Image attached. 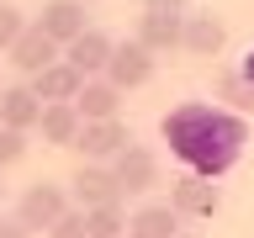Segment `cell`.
Returning a JSON list of instances; mask_svg holds the SVG:
<instances>
[{
	"label": "cell",
	"instance_id": "cell-26",
	"mask_svg": "<svg viewBox=\"0 0 254 238\" xmlns=\"http://www.w3.org/2000/svg\"><path fill=\"white\" fill-rule=\"evenodd\" d=\"M175 238H201V233H175Z\"/></svg>",
	"mask_w": 254,
	"mask_h": 238
},
{
	"label": "cell",
	"instance_id": "cell-12",
	"mask_svg": "<svg viewBox=\"0 0 254 238\" xmlns=\"http://www.w3.org/2000/svg\"><path fill=\"white\" fill-rule=\"evenodd\" d=\"M37 27H43L59 48H64V43H74L79 32L90 27V21H85V0H48L43 16H37Z\"/></svg>",
	"mask_w": 254,
	"mask_h": 238
},
{
	"label": "cell",
	"instance_id": "cell-3",
	"mask_svg": "<svg viewBox=\"0 0 254 238\" xmlns=\"http://www.w3.org/2000/svg\"><path fill=\"white\" fill-rule=\"evenodd\" d=\"M170 206L186 222H206V217H217V212H222V190H217V180L186 170L180 180H170Z\"/></svg>",
	"mask_w": 254,
	"mask_h": 238
},
{
	"label": "cell",
	"instance_id": "cell-22",
	"mask_svg": "<svg viewBox=\"0 0 254 238\" xmlns=\"http://www.w3.org/2000/svg\"><path fill=\"white\" fill-rule=\"evenodd\" d=\"M48 238H90L85 233V206H69V212L48 228Z\"/></svg>",
	"mask_w": 254,
	"mask_h": 238
},
{
	"label": "cell",
	"instance_id": "cell-6",
	"mask_svg": "<svg viewBox=\"0 0 254 238\" xmlns=\"http://www.w3.org/2000/svg\"><path fill=\"white\" fill-rule=\"evenodd\" d=\"M154 59H159V53H148L138 37H127V43H117V48H111L106 79L127 95V90H138V85H148V79H154Z\"/></svg>",
	"mask_w": 254,
	"mask_h": 238
},
{
	"label": "cell",
	"instance_id": "cell-21",
	"mask_svg": "<svg viewBox=\"0 0 254 238\" xmlns=\"http://www.w3.org/2000/svg\"><path fill=\"white\" fill-rule=\"evenodd\" d=\"M27 32V16L16 11V5H0V53H11V43Z\"/></svg>",
	"mask_w": 254,
	"mask_h": 238
},
{
	"label": "cell",
	"instance_id": "cell-23",
	"mask_svg": "<svg viewBox=\"0 0 254 238\" xmlns=\"http://www.w3.org/2000/svg\"><path fill=\"white\" fill-rule=\"evenodd\" d=\"M0 238H32V228H21L16 217H0Z\"/></svg>",
	"mask_w": 254,
	"mask_h": 238
},
{
	"label": "cell",
	"instance_id": "cell-4",
	"mask_svg": "<svg viewBox=\"0 0 254 238\" xmlns=\"http://www.w3.org/2000/svg\"><path fill=\"white\" fill-rule=\"evenodd\" d=\"M69 201L74 206H106V201H122V185H117V175L111 164H95V159H79V170L69 175Z\"/></svg>",
	"mask_w": 254,
	"mask_h": 238
},
{
	"label": "cell",
	"instance_id": "cell-5",
	"mask_svg": "<svg viewBox=\"0 0 254 238\" xmlns=\"http://www.w3.org/2000/svg\"><path fill=\"white\" fill-rule=\"evenodd\" d=\"M111 175H117L122 196H148V190L159 185V154L143 148V143H127L122 154L111 159Z\"/></svg>",
	"mask_w": 254,
	"mask_h": 238
},
{
	"label": "cell",
	"instance_id": "cell-25",
	"mask_svg": "<svg viewBox=\"0 0 254 238\" xmlns=\"http://www.w3.org/2000/svg\"><path fill=\"white\" fill-rule=\"evenodd\" d=\"M238 69H244V79H249V85H254V53H249V59H244V63H238Z\"/></svg>",
	"mask_w": 254,
	"mask_h": 238
},
{
	"label": "cell",
	"instance_id": "cell-10",
	"mask_svg": "<svg viewBox=\"0 0 254 238\" xmlns=\"http://www.w3.org/2000/svg\"><path fill=\"white\" fill-rule=\"evenodd\" d=\"M59 53H64V48L53 43V37H48V32L37 27V21H27V32H21V37L11 43V63H16V69H21L27 79L37 74V69H48V63L59 59Z\"/></svg>",
	"mask_w": 254,
	"mask_h": 238
},
{
	"label": "cell",
	"instance_id": "cell-11",
	"mask_svg": "<svg viewBox=\"0 0 254 238\" xmlns=\"http://www.w3.org/2000/svg\"><path fill=\"white\" fill-rule=\"evenodd\" d=\"M180 32H186V11H143L132 37L148 53H170V48H180Z\"/></svg>",
	"mask_w": 254,
	"mask_h": 238
},
{
	"label": "cell",
	"instance_id": "cell-20",
	"mask_svg": "<svg viewBox=\"0 0 254 238\" xmlns=\"http://www.w3.org/2000/svg\"><path fill=\"white\" fill-rule=\"evenodd\" d=\"M27 159V132H16V127H0V170H11Z\"/></svg>",
	"mask_w": 254,
	"mask_h": 238
},
{
	"label": "cell",
	"instance_id": "cell-18",
	"mask_svg": "<svg viewBox=\"0 0 254 238\" xmlns=\"http://www.w3.org/2000/svg\"><path fill=\"white\" fill-rule=\"evenodd\" d=\"M217 101L228 111H238V117L254 111V85L244 79V69H222V74H217Z\"/></svg>",
	"mask_w": 254,
	"mask_h": 238
},
{
	"label": "cell",
	"instance_id": "cell-24",
	"mask_svg": "<svg viewBox=\"0 0 254 238\" xmlns=\"http://www.w3.org/2000/svg\"><path fill=\"white\" fill-rule=\"evenodd\" d=\"M190 0H143V11H186Z\"/></svg>",
	"mask_w": 254,
	"mask_h": 238
},
{
	"label": "cell",
	"instance_id": "cell-14",
	"mask_svg": "<svg viewBox=\"0 0 254 238\" xmlns=\"http://www.w3.org/2000/svg\"><path fill=\"white\" fill-rule=\"evenodd\" d=\"M79 127H85V117L74 111V101H48L43 117H37V132H43V143H53V148H74Z\"/></svg>",
	"mask_w": 254,
	"mask_h": 238
},
{
	"label": "cell",
	"instance_id": "cell-19",
	"mask_svg": "<svg viewBox=\"0 0 254 238\" xmlns=\"http://www.w3.org/2000/svg\"><path fill=\"white\" fill-rule=\"evenodd\" d=\"M85 233L90 238H127V206L122 201L90 206V212H85Z\"/></svg>",
	"mask_w": 254,
	"mask_h": 238
},
{
	"label": "cell",
	"instance_id": "cell-2",
	"mask_svg": "<svg viewBox=\"0 0 254 238\" xmlns=\"http://www.w3.org/2000/svg\"><path fill=\"white\" fill-rule=\"evenodd\" d=\"M69 185H53V180H37V185L21 190V201H16V222L21 228H32V233H48L53 222L69 212Z\"/></svg>",
	"mask_w": 254,
	"mask_h": 238
},
{
	"label": "cell",
	"instance_id": "cell-16",
	"mask_svg": "<svg viewBox=\"0 0 254 238\" xmlns=\"http://www.w3.org/2000/svg\"><path fill=\"white\" fill-rule=\"evenodd\" d=\"M37 117H43V101L32 95V85H5L0 90V127L37 132Z\"/></svg>",
	"mask_w": 254,
	"mask_h": 238
},
{
	"label": "cell",
	"instance_id": "cell-8",
	"mask_svg": "<svg viewBox=\"0 0 254 238\" xmlns=\"http://www.w3.org/2000/svg\"><path fill=\"white\" fill-rule=\"evenodd\" d=\"M111 48H117V43H111V37H106L101 27H85V32L74 37V43H64V63H74V69H79L85 79H90V74H106Z\"/></svg>",
	"mask_w": 254,
	"mask_h": 238
},
{
	"label": "cell",
	"instance_id": "cell-9",
	"mask_svg": "<svg viewBox=\"0 0 254 238\" xmlns=\"http://www.w3.org/2000/svg\"><path fill=\"white\" fill-rule=\"evenodd\" d=\"M27 85H32V95L48 106V101H74V95H79V85H85V74H79L74 63H64V53H59V59L48 63V69H37Z\"/></svg>",
	"mask_w": 254,
	"mask_h": 238
},
{
	"label": "cell",
	"instance_id": "cell-17",
	"mask_svg": "<svg viewBox=\"0 0 254 238\" xmlns=\"http://www.w3.org/2000/svg\"><path fill=\"white\" fill-rule=\"evenodd\" d=\"M117 106H122V90H117V85H111L106 74H90L85 85H79V95H74V111L85 117V122L117 117Z\"/></svg>",
	"mask_w": 254,
	"mask_h": 238
},
{
	"label": "cell",
	"instance_id": "cell-13",
	"mask_svg": "<svg viewBox=\"0 0 254 238\" xmlns=\"http://www.w3.org/2000/svg\"><path fill=\"white\" fill-rule=\"evenodd\" d=\"M180 48H186L190 59H217L222 48H228V27H222L217 16H186V32H180Z\"/></svg>",
	"mask_w": 254,
	"mask_h": 238
},
{
	"label": "cell",
	"instance_id": "cell-15",
	"mask_svg": "<svg viewBox=\"0 0 254 238\" xmlns=\"http://www.w3.org/2000/svg\"><path fill=\"white\" fill-rule=\"evenodd\" d=\"M180 212H175L170 201H143L132 217H127V238H175L180 233Z\"/></svg>",
	"mask_w": 254,
	"mask_h": 238
},
{
	"label": "cell",
	"instance_id": "cell-1",
	"mask_svg": "<svg viewBox=\"0 0 254 238\" xmlns=\"http://www.w3.org/2000/svg\"><path fill=\"white\" fill-rule=\"evenodd\" d=\"M159 138L170 143V154L186 164L190 175L222 180L244 159L249 143V122L228 106H206V101H180L175 111L159 117Z\"/></svg>",
	"mask_w": 254,
	"mask_h": 238
},
{
	"label": "cell",
	"instance_id": "cell-7",
	"mask_svg": "<svg viewBox=\"0 0 254 238\" xmlns=\"http://www.w3.org/2000/svg\"><path fill=\"white\" fill-rule=\"evenodd\" d=\"M127 143H132V132H127L117 117H101V122H85V127H79L74 154H79V159H95V164H111Z\"/></svg>",
	"mask_w": 254,
	"mask_h": 238
}]
</instances>
